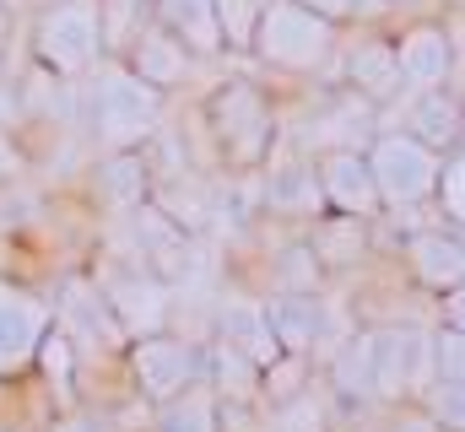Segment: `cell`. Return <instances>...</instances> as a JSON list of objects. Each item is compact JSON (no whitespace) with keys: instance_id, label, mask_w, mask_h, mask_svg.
I'll return each instance as SVG.
<instances>
[{"instance_id":"5b68a950","label":"cell","mask_w":465,"mask_h":432,"mask_svg":"<svg viewBox=\"0 0 465 432\" xmlns=\"http://www.w3.org/2000/svg\"><path fill=\"white\" fill-rule=\"evenodd\" d=\"M368 168H373V190L384 211H417L428 201H439V179H444V157L433 146H422L406 130H379L368 146Z\"/></svg>"},{"instance_id":"8fae6325","label":"cell","mask_w":465,"mask_h":432,"mask_svg":"<svg viewBox=\"0 0 465 432\" xmlns=\"http://www.w3.org/2000/svg\"><path fill=\"white\" fill-rule=\"evenodd\" d=\"M341 76H347V87L368 108H390L401 93H411V87H406V76H401L395 38H384V33H368V38H357V44H351L347 60H341Z\"/></svg>"},{"instance_id":"7c38bea8","label":"cell","mask_w":465,"mask_h":432,"mask_svg":"<svg viewBox=\"0 0 465 432\" xmlns=\"http://www.w3.org/2000/svg\"><path fill=\"white\" fill-rule=\"evenodd\" d=\"M124 65L146 82V87H157V93H173V87H184V82H195V71L206 65V60H195L168 27H157V22H146L135 38H130V49H124Z\"/></svg>"},{"instance_id":"9c48e42d","label":"cell","mask_w":465,"mask_h":432,"mask_svg":"<svg viewBox=\"0 0 465 432\" xmlns=\"http://www.w3.org/2000/svg\"><path fill=\"white\" fill-rule=\"evenodd\" d=\"M401 265L411 276V287L450 298L465 287V232H444V227H411L401 243Z\"/></svg>"},{"instance_id":"1f68e13d","label":"cell","mask_w":465,"mask_h":432,"mask_svg":"<svg viewBox=\"0 0 465 432\" xmlns=\"http://www.w3.org/2000/svg\"><path fill=\"white\" fill-rule=\"evenodd\" d=\"M44 432H104L87 411H65V417H49V427Z\"/></svg>"},{"instance_id":"d590c367","label":"cell","mask_w":465,"mask_h":432,"mask_svg":"<svg viewBox=\"0 0 465 432\" xmlns=\"http://www.w3.org/2000/svg\"><path fill=\"white\" fill-rule=\"evenodd\" d=\"M11 227V184H0V232Z\"/></svg>"},{"instance_id":"f1b7e54d","label":"cell","mask_w":465,"mask_h":432,"mask_svg":"<svg viewBox=\"0 0 465 432\" xmlns=\"http://www.w3.org/2000/svg\"><path fill=\"white\" fill-rule=\"evenodd\" d=\"M298 5L320 11V16H325V22H336V27H351V22H357V0H298Z\"/></svg>"},{"instance_id":"484cf974","label":"cell","mask_w":465,"mask_h":432,"mask_svg":"<svg viewBox=\"0 0 465 432\" xmlns=\"http://www.w3.org/2000/svg\"><path fill=\"white\" fill-rule=\"evenodd\" d=\"M439 211L465 232V146L444 157V179H439Z\"/></svg>"},{"instance_id":"4dcf8cb0","label":"cell","mask_w":465,"mask_h":432,"mask_svg":"<svg viewBox=\"0 0 465 432\" xmlns=\"http://www.w3.org/2000/svg\"><path fill=\"white\" fill-rule=\"evenodd\" d=\"M439 324H450V329H465V287H455L450 298H439Z\"/></svg>"},{"instance_id":"44dd1931","label":"cell","mask_w":465,"mask_h":432,"mask_svg":"<svg viewBox=\"0 0 465 432\" xmlns=\"http://www.w3.org/2000/svg\"><path fill=\"white\" fill-rule=\"evenodd\" d=\"M146 432H223V400L212 384H195L163 406H152V427Z\"/></svg>"},{"instance_id":"d4e9b609","label":"cell","mask_w":465,"mask_h":432,"mask_svg":"<svg viewBox=\"0 0 465 432\" xmlns=\"http://www.w3.org/2000/svg\"><path fill=\"white\" fill-rule=\"evenodd\" d=\"M417 406H428V417L444 432H465V384H444V378H439Z\"/></svg>"},{"instance_id":"9a60e30c","label":"cell","mask_w":465,"mask_h":432,"mask_svg":"<svg viewBox=\"0 0 465 432\" xmlns=\"http://www.w3.org/2000/svg\"><path fill=\"white\" fill-rule=\"evenodd\" d=\"M341 411H347V406L331 395V384H325V378H314L309 389H298V395H287V400L265 406L260 432H336Z\"/></svg>"},{"instance_id":"e0dca14e","label":"cell","mask_w":465,"mask_h":432,"mask_svg":"<svg viewBox=\"0 0 465 432\" xmlns=\"http://www.w3.org/2000/svg\"><path fill=\"white\" fill-rule=\"evenodd\" d=\"M217 340H228L249 362H260V373L282 357V340H276V329L265 319V303H228L217 314Z\"/></svg>"},{"instance_id":"f35d334b","label":"cell","mask_w":465,"mask_h":432,"mask_svg":"<svg viewBox=\"0 0 465 432\" xmlns=\"http://www.w3.org/2000/svg\"><path fill=\"white\" fill-rule=\"evenodd\" d=\"M16 432H33V427H16ZM38 432H44V427H38Z\"/></svg>"},{"instance_id":"4fadbf2b","label":"cell","mask_w":465,"mask_h":432,"mask_svg":"<svg viewBox=\"0 0 465 432\" xmlns=\"http://www.w3.org/2000/svg\"><path fill=\"white\" fill-rule=\"evenodd\" d=\"M152 22L168 27L195 60H223V54H228L217 0H152Z\"/></svg>"},{"instance_id":"cb8c5ba5","label":"cell","mask_w":465,"mask_h":432,"mask_svg":"<svg viewBox=\"0 0 465 432\" xmlns=\"http://www.w3.org/2000/svg\"><path fill=\"white\" fill-rule=\"evenodd\" d=\"M265 5H271V0H217L228 49H249V44H254V27H260V11H265Z\"/></svg>"},{"instance_id":"f546056e","label":"cell","mask_w":465,"mask_h":432,"mask_svg":"<svg viewBox=\"0 0 465 432\" xmlns=\"http://www.w3.org/2000/svg\"><path fill=\"white\" fill-rule=\"evenodd\" d=\"M336 432H390V427H384V417H379V411H341Z\"/></svg>"},{"instance_id":"83f0119b","label":"cell","mask_w":465,"mask_h":432,"mask_svg":"<svg viewBox=\"0 0 465 432\" xmlns=\"http://www.w3.org/2000/svg\"><path fill=\"white\" fill-rule=\"evenodd\" d=\"M27 173V146L5 130V119H0V184H11V179H22Z\"/></svg>"},{"instance_id":"52a82bcc","label":"cell","mask_w":465,"mask_h":432,"mask_svg":"<svg viewBox=\"0 0 465 432\" xmlns=\"http://www.w3.org/2000/svg\"><path fill=\"white\" fill-rule=\"evenodd\" d=\"M54 324H60V309L44 292L0 276V384L38 368V351L54 335Z\"/></svg>"},{"instance_id":"2e32d148","label":"cell","mask_w":465,"mask_h":432,"mask_svg":"<svg viewBox=\"0 0 465 432\" xmlns=\"http://www.w3.org/2000/svg\"><path fill=\"white\" fill-rule=\"evenodd\" d=\"M309 249H314V260L325 265V276H331V270H357V265L368 260V249H373V232H368L362 216L325 211L320 227L309 232Z\"/></svg>"},{"instance_id":"ffe728a7","label":"cell","mask_w":465,"mask_h":432,"mask_svg":"<svg viewBox=\"0 0 465 432\" xmlns=\"http://www.w3.org/2000/svg\"><path fill=\"white\" fill-rule=\"evenodd\" d=\"M265 319H271V329H276L282 351L320 357V329H325L320 298H271V303H265Z\"/></svg>"},{"instance_id":"3957f363","label":"cell","mask_w":465,"mask_h":432,"mask_svg":"<svg viewBox=\"0 0 465 432\" xmlns=\"http://www.w3.org/2000/svg\"><path fill=\"white\" fill-rule=\"evenodd\" d=\"M201 124L228 173H260L276 152V103L260 82H223L201 103Z\"/></svg>"},{"instance_id":"d6a6232c","label":"cell","mask_w":465,"mask_h":432,"mask_svg":"<svg viewBox=\"0 0 465 432\" xmlns=\"http://www.w3.org/2000/svg\"><path fill=\"white\" fill-rule=\"evenodd\" d=\"M11 33H16V5L0 0V60H5V49H11Z\"/></svg>"},{"instance_id":"e575fe53","label":"cell","mask_w":465,"mask_h":432,"mask_svg":"<svg viewBox=\"0 0 465 432\" xmlns=\"http://www.w3.org/2000/svg\"><path fill=\"white\" fill-rule=\"evenodd\" d=\"M11 113V76H5V60H0V119Z\"/></svg>"},{"instance_id":"ba28073f","label":"cell","mask_w":465,"mask_h":432,"mask_svg":"<svg viewBox=\"0 0 465 432\" xmlns=\"http://www.w3.org/2000/svg\"><path fill=\"white\" fill-rule=\"evenodd\" d=\"M314 179H320L325 211L362 216V221H373V211H384V206H379L373 168H368V152H362V146H325V152L314 157Z\"/></svg>"},{"instance_id":"8992f818","label":"cell","mask_w":465,"mask_h":432,"mask_svg":"<svg viewBox=\"0 0 465 432\" xmlns=\"http://www.w3.org/2000/svg\"><path fill=\"white\" fill-rule=\"evenodd\" d=\"M124 373L135 384V395L146 406H163L195 384H206V346L173 335V329H152V335H135L130 351H124Z\"/></svg>"},{"instance_id":"603a6c76","label":"cell","mask_w":465,"mask_h":432,"mask_svg":"<svg viewBox=\"0 0 465 432\" xmlns=\"http://www.w3.org/2000/svg\"><path fill=\"white\" fill-rule=\"evenodd\" d=\"M265 201H271V211H292V206H303L309 216L325 211V195H320L314 168H287V173H276L271 190H265Z\"/></svg>"},{"instance_id":"30bf717a","label":"cell","mask_w":465,"mask_h":432,"mask_svg":"<svg viewBox=\"0 0 465 432\" xmlns=\"http://www.w3.org/2000/svg\"><path fill=\"white\" fill-rule=\"evenodd\" d=\"M395 54H401V76L411 93H439L455 82V65H460V49H455V33L450 22L428 16V22H411L401 38H395Z\"/></svg>"},{"instance_id":"7a4b0ae2","label":"cell","mask_w":465,"mask_h":432,"mask_svg":"<svg viewBox=\"0 0 465 432\" xmlns=\"http://www.w3.org/2000/svg\"><path fill=\"white\" fill-rule=\"evenodd\" d=\"M87 130L104 152H146L163 130V93L146 87L124 60H104L87 76Z\"/></svg>"},{"instance_id":"5bb4252c","label":"cell","mask_w":465,"mask_h":432,"mask_svg":"<svg viewBox=\"0 0 465 432\" xmlns=\"http://www.w3.org/2000/svg\"><path fill=\"white\" fill-rule=\"evenodd\" d=\"M401 130L417 135L422 146H433L439 157H450V152L465 146V98L450 93V87H439V93H411Z\"/></svg>"},{"instance_id":"8d00e7d4","label":"cell","mask_w":465,"mask_h":432,"mask_svg":"<svg viewBox=\"0 0 465 432\" xmlns=\"http://www.w3.org/2000/svg\"><path fill=\"white\" fill-rule=\"evenodd\" d=\"M0 432H16V427H11V422H5V417H0Z\"/></svg>"},{"instance_id":"7402d4cb","label":"cell","mask_w":465,"mask_h":432,"mask_svg":"<svg viewBox=\"0 0 465 432\" xmlns=\"http://www.w3.org/2000/svg\"><path fill=\"white\" fill-rule=\"evenodd\" d=\"M271 276H276V298H314V292L325 287V265L314 260L309 238H298V243L276 249V265H271Z\"/></svg>"},{"instance_id":"ac0fdd59","label":"cell","mask_w":465,"mask_h":432,"mask_svg":"<svg viewBox=\"0 0 465 432\" xmlns=\"http://www.w3.org/2000/svg\"><path fill=\"white\" fill-rule=\"evenodd\" d=\"M98 179V195L119 206V211H141L152 201V168H146V152H104V162L93 168Z\"/></svg>"},{"instance_id":"277c9868","label":"cell","mask_w":465,"mask_h":432,"mask_svg":"<svg viewBox=\"0 0 465 432\" xmlns=\"http://www.w3.org/2000/svg\"><path fill=\"white\" fill-rule=\"evenodd\" d=\"M336 49H341V27L298 0H271L260 11L254 44H249V54L282 76H320V71H331Z\"/></svg>"},{"instance_id":"6da1fadb","label":"cell","mask_w":465,"mask_h":432,"mask_svg":"<svg viewBox=\"0 0 465 432\" xmlns=\"http://www.w3.org/2000/svg\"><path fill=\"white\" fill-rule=\"evenodd\" d=\"M27 54L54 82H87L109 60L104 0H44L27 22Z\"/></svg>"},{"instance_id":"d6986e66","label":"cell","mask_w":465,"mask_h":432,"mask_svg":"<svg viewBox=\"0 0 465 432\" xmlns=\"http://www.w3.org/2000/svg\"><path fill=\"white\" fill-rule=\"evenodd\" d=\"M206 384L217 389V400L232 406H265L260 400V362H249L238 346L228 340H212L206 346Z\"/></svg>"},{"instance_id":"74e56055","label":"cell","mask_w":465,"mask_h":432,"mask_svg":"<svg viewBox=\"0 0 465 432\" xmlns=\"http://www.w3.org/2000/svg\"><path fill=\"white\" fill-rule=\"evenodd\" d=\"M5 5H27V0H5ZM38 5H44V0H38Z\"/></svg>"},{"instance_id":"4316f807","label":"cell","mask_w":465,"mask_h":432,"mask_svg":"<svg viewBox=\"0 0 465 432\" xmlns=\"http://www.w3.org/2000/svg\"><path fill=\"white\" fill-rule=\"evenodd\" d=\"M433 362L444 384H465V329H450V324L433 329Z\"/></svg>"},{"instance_id":"836d02e7","label":"cell","mask_w":465,"mask_h":432,"mask_svg":"<svg viewBox=\"0 0 465 432\" xmlns=\"http://www.w3.org/2000/svg\"><path fill=\"white\" fill-rule=\"evenodd\" d=\"M390 5H395V0H357V22H362V16H379V11H390Z\"/></svg>"}]
</instances>
